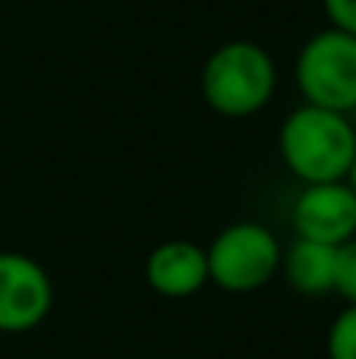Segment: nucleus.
Here are the masks:
<instances>
[{
	"mask_svg": "<svg viewBox=\"0 0 356 359\" xmlns=\"http://www.w3.org/2000/svg\"><path fill=\"white\" fill-rule=\"evenodd\" d=\"M278 151L284 168L303 186L341 183L350 177L356 161V126L350 114L303 101L284 117L278 130Z\"/></svg>",
	"mask_w": 356,
	"mask_h": 359,
	"instance_id": "f257e3e1",
	"label": "nucleus"
},
{
	"mask_svg": "<svg viewBox=\"0 0 356 359\" xmlns=\"http://www.w3.org/2000/svg\"><path fill=\"white\" fill-rule=\"evenodd\" d=\"M199 88L205 104L221 117H256L278 92V63L265 44L233 38L205 57Z\"/></svg>",
	"mask_w": 356,
	"mask_h": 359,
	"instance_id": "f03ea898",
	"label": "nucleus"
},
{
	"mask_svg": "<svg viewBox=\"0 0 356 359\" xmlns=\"http://www.w3.org/2000/svg\"><path fill=\"white\" fill-rule=\"evenodd\" d=\"M208 284L224 293H256L281 274L284 249L275 230L259 221H237L205 246Z\"/></svg>",
	"mask_w": 356,
	"mask_h": 359,
	"instance_id": "7ed1b4c3",
	"label": "nucleus"
},
{
	"mask_svg": "<svg viewBox=\"0 0 356 359\" xmlns=\"http://www.w3.org/2000/svg\"><path fill=\"white\" fill-rule=\"evenodd\" d=\"M294 82L303 101L338 114L356 111V35L322 29L306 38L294 60Z\"/></svg>",
	"mask_w": 356,
	"mask_h": 359,
	"instance_id": "20e7f679",
	"label": "nucleus"
},
{
	"mask_svg": "<svg viewBox=\"0 0 356 359\" xmlns=\"http://www.w3.org/2000/svg\"><path fill=\"white\" fill-rule=\"evenodd\" d=\"M54 309V280L38 259L25 252H0V331H35Z\"/></svg>",
	"mask_w": 356,
	"mask_h": 359,
	"instance_id": "39448f33",
	"label": "nucleus"
},
{
	"mask_svg": "<svg viewBox=\"0 0 356 359\" xmlns=\"http://www.w3.org/2000/svg\"><path fill=\"white\" fill-rule=\"evenodd\" d=\"M290 221L300 240L344 246L356 236V192L347 180L303 186L294 198Z\"/></svg>",
	"mask_w": 356,
	"mask_h": 359,
	"instance_id": "423d86ee",
	"label": "nucleus"
},
{
	"mask_svg": "<svg viewBox=\"0 0 356 359\" xmlns=\"http://www.w3.org/2000/svg\"><path fill=\"white\" fill-rule=\"evenodd\" d=\"M145 284L167 299H189L208 284L205 246L193 240H164L145 259Z\"/></svg>",
	"mask_w": 356,
	"mask_h": 359,
	"instance_id": "0eeeda50",
	"label": "nucleus"
},
{
	"mask_svg": "<svg viewBox=\"0 0 356 359\" xmlns=\"http://www.w3.org/2000/svg\"><path fill=\"white\" fill-rule=\"evenodd\" d=\"M334 255H338V246L296 236L284 249L281 274L300 297H328V293H334Z\"/></svg>",
	"mask_w": 356,
	"mask_h": 359,
	"instance_id": "6e6552de",
	"label": "nucleus"
},
{
	"mask_svg": "<svg viewBox=\"0 0 356 359\" xmlns=\"http://www.w3.org/2000/svg\"><path fill=\"white\" fill-rule=\"evenodd\" d=\"M328 359H356V306H344L328 328Z\"/></svg>",
	"mask_w": 356,
	"mask_h": 359,
	"instance_id": "1a4fd4ad",
	"label": "nucleus"
},
{
	"mask_svg": "<svg viewBox=\"0 0 356 359\" xmlns=\"http://www.w3.org/2000/svg\"><path fill=\"white\" fill-rule=\"evenodd\" d=\"M334 293L347 306H356V236L338 246L334 255Z\"/></svg>",
	"mask_w": 356,
	"mask_h": 359,
	"instance_id": "9d476101",
	"label": "nucleus"
},
{
	"mask_svg": "<svg viewBox=\"0 0 356 359\" xmlns=\"http://www.w3.org/2000/svg\"><path fill=\"white\" fill-rule=\"evenodd\" d=\"M322 10H325L331 29L356 35V0H322Z\"/></svg>",
	"mask_w": 356,
	"mask_h": 359,
	"instance_id": "9b49d317",
	"label": "nucleus"
},
{
	"mask_svg": "<svg viewBox=\"0 0 356 359\" xmlns=\"http://www.w3.org/2000/svg\"><path fill=\"white\" fill-rule=\"evenodd\" d=\"M347 183H350V189L356 192V161H353V168H350V177H347Z\"/></svg>",
	"mask_w": 356,
	"mask_h": 359,
	"instance_id": "f8f14e48",
	"label": "nucleus"
},
{
	"mask_svg": "<svg viewBox=\"0 0 356 359\" xmlns=\"http://www.w3.org/2000/svg\"><path fill=\"white\" fill-rule=\"evenodd\" d=\"M350 120H353V126H356V111H353V114H350Z\"/></svg>",
	"mask_w": 356,
	"mask_h": 359,
	"instance_id": "ddd939ff",
	"label": "nucleus"
}]
</instances>
